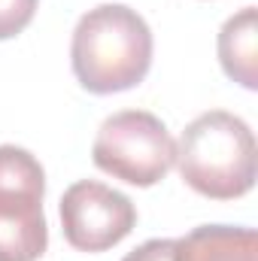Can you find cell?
Listing matches in <instances>:
<instances>
[{"label": "cell", "instance_id": "1", "mask_svg": "<svg viewBox=\"0 0 258 261\" xmlns=\"http://www.w3.org/2000/svg\"><path fill=\"white\" fill-rule=\"evenodd\" d=\"M70 64L79 85L91 94H116L140 85L152 67V31L125 3L88 9L70 43Z\"/></svg>", "mask_w": 258, "mask_h": 261}, {"label": "cell", "instance_id": "2", "mask_svg": "<svg viewBox=\"0 0 258 261\" xmlns=\"http://www.w3.org/2000/svg\"><path fill=\"white\" fill-rule=\"evenodd\" d=\"M255 134L225 110H210L183 130L176 167L183 182L210 200H234L255 186Z\"/></svg>", "mask_w": 258, "mask_h": 261}, {"label": "cell", "instance_id": "3", "mask_svg": "<svg viewBox=\"0 0 258 261\" xmlns=\"http://www.w3.org/2000/svg\"><path fill=\"white\" fill-rule=\"evenodd\" d=\"M91 158L113 179L149 189L176 164V140L155 113L122 110L100 125Z\"/></svg>", "mask_w": 258, "mask_h": 261}, {"label": "cell", "instance_id": "4", "mask_svg": "<svg viewBox=\"0 0 258 261\" xmlns=\"http://www.w3.org/2000/svg\"><path fill=\"white\" fill-rule=\"evenodd\" d=\"M46 173L21 146H0V261H37L49 246Z\"/></svg>", "mask_w": 258, "mask_h": 261}, {"label": "cell", "instance_id": "5", "mask_svg": "<svg viewBox=\"0 0 258 261\" xmlns=\"http://www.w3.org/2000/svg\"><path fill=\"white\" fill-rule=\"evenodd\" d=\"M137 225V206L128 195L79 179L61 195V228L64 240L79 252H107L119 246Z\"/></svg>", "mask_w": 258, "mask_h": 261}, {"label": "cell", "instance_id": "6", "mask_svg": "<svg viewBox=\"0 0 258 261\" xmlns=\"http://www.w3.org/2000/svg\"><path fill=\"white\" fill-rule=\"evenodd\" d=\"M176 261H258V234L234 225H200L176 240Z\"/></svg>", "mask_w": 258, "mask_h": 261}, {"label": "cell", "instance_id": "7", "mask_svg": "<svg viewBox=\"0 0 258 261\" xmlns=\"http://www.w3.org/2000/svg\"><path fill=\"white\" fill-rule=\"evenodd\" d=\"M258 28L255 6H243L219 31V64L228 79L255 91L258 88Z\"/></svg>", "mask_w": 258, "mask_h": 261}, {"label": "cell", "instance_id": "8", "mask_svg": "<svg viewBox=\"0 0 258 261\" xmlns=\"http://www.w3.org/2000/svg\"><path fill=\"white\" fill-rule=\"evenodd\" d=\"M40 0H0V40L18 37L37 15Z\"/></svg>", "mask_w": 258, "mask_h": 261}, {"label": "cell", "instance_id": "9", "mask_svg": "<svg viewBox=\"0 0 258 261\" xmlns=\"http://www.w3.org/2000/svg\"><path fill=\"white\" fill-rule=\"evenodd\" d=\"M122 261H176V240H146Z\"/></svg>", "mask_w": 258, "mask_h": 261}]
</instances>
